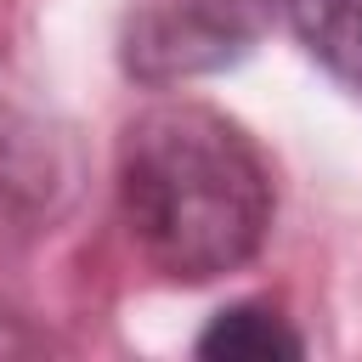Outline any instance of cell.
<instances>
[{
    "label": "cell",
    "instance_id": "3",
    "mask_svg": "<svg viewBox=\"0 0 362 362\" xmlns=\"http://www.w3.org/2000/svg\"><path fill=\"white\" fill-rule=\"evenodd\" d=\"M198 356H209V362H294V356H305V339L272 305H226L198 334Z\"/></svg>",
    "mask_w": 362,
    "mask_h": 362
},
{
    "label": "cell",
    "instance_id": "2",
    "mask_svg": "<svg viewBox=\"0 0 362 362\" xmlns=\"http://www.w3.org/2000/svg\"><path fill=\"white\" fill-rule=\"evenodd\" d=\"M272 23V0H147L124 28V68L141 85H175L238 62Z\"/></svg>",
    "mask_w": 362,
    "mask_h": 362
},
{
    "label": "cell",
    "instance_id": "4",
    "mask_svg": "<svg viewBox=\"0 0 362 362\" xmlns=\"http://www.w3.org/2000/svg\"><path fill=\"white\" fill-rule=\"evenodd\" d=\"M288 23L334 79L362 90V0H288Z\"/></svg>",
    "mask_w": 362,
    "mask_h": 362
},
{
    "label": "cell",
    "instance_id": "1",
    "mask_svg": "<svg viewBox=\"0 0 362 362\" xmlns=\"http://www.w3.org/2000/svg\"><path fill=\"white\" fill-rule=\"evenodd\" d=\"M119 204L130 238L158 272L209 283L255 260L266 243L272 175L226 113L198 102H158L124 124Z\"/></svg>",
    "mask_w": 362,
    "mask_h": 362
}]
</instances>
